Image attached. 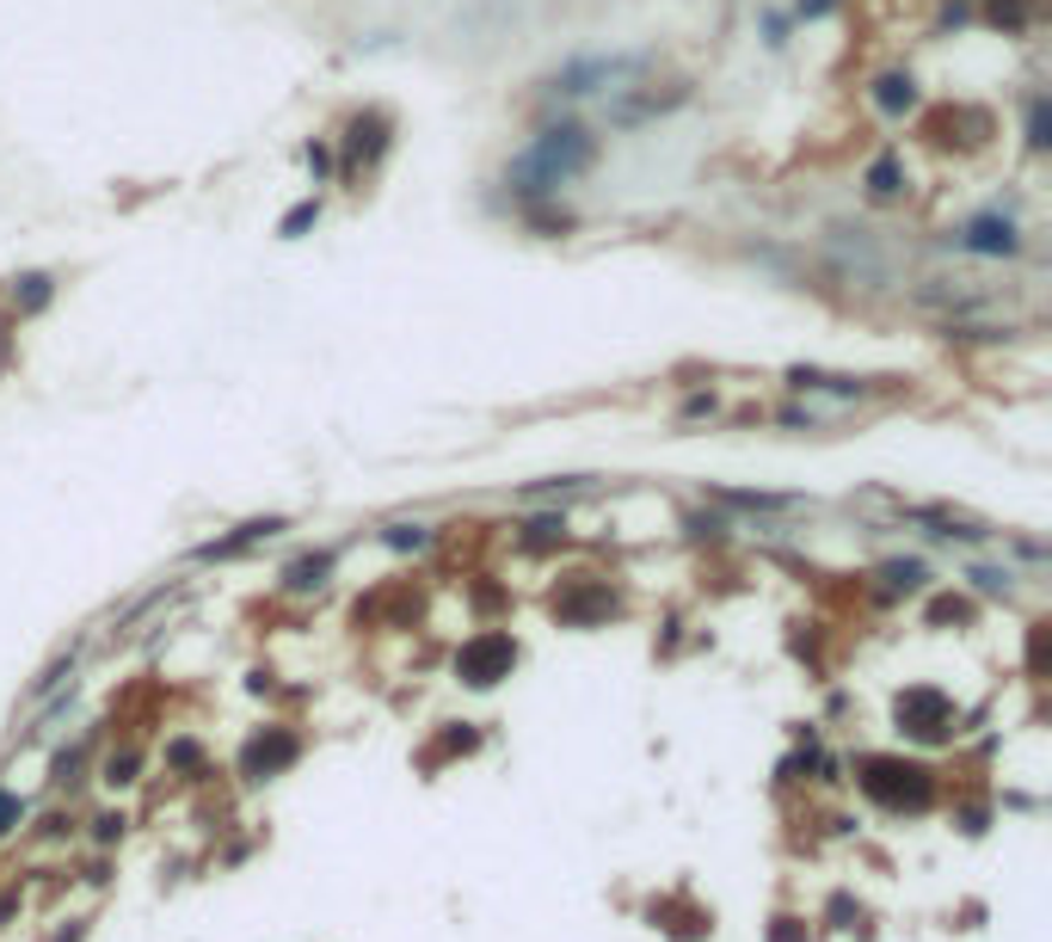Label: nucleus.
Wrapping results in <instances>:
<instances>
[{"instance_id": "nucleus-1", "label": "nucleus", "mask_w": 1052, "mask_h": 942, "mask_svg": "<svg viewBox=\"0 0 1052 942\" xmlns=\"http://www.w3.org/2000/svg\"><path fill=\"white\" fill-rule=\"evenodd\" d=\"M591 160H597V136L585 124H548L524 155H511L505 186L517 204H542V198H560V186H573L579 173H591Z\"/></svg>"}, {"instance_id": "nucleus-2", "label": "nucleus", "mask_w": 1052, "mask_h": 942, "mask_svg": "<svg viewBox=\"0 0 1052 942\" xmlns=\"http://www.w3.org/2000/svg\"><path fill=\"white\" fill-rule=\"evenodd\" d=\"M659 68V56H579V63L555 68L548 75V93L555 99H616L628 93V87H640V80Z\"/></svg>"}, {"instance_id": "nucleus-3", "label": "nucleus", "mask_w": 1052, "mask_h": 942, "mask_svg": "<svg viewBox=\"0 0 1052 942\" xmlns=\"http://www.w3.org/2000/svg\"><path fill=\"white\" fill-rule=\"evenodd\" d=\"M862 788L874 795V801L886 807H929V795H936V783H929L924 764H898V758H862Z\"/></svg>"}, {"instance_id": "nucleus-4", "label": "nucleus", "mask_w": 1052, "mask_h": 942, "mask_svg": "<svg viewBox=\"0 0 1052 942\" xmlns=\"http://www.w3.org/2000/svg\"><path fill=\"white\" fill-rule=\"evenodd\" d=\"M683 99H690V87L683 80H671L665 93L659 87H628V93H616V99H604V111H609V124H622V130H635V124H647V117H659V111H678Z\"/></svg>"}, {"instance_id": "nucleus-5", "label": "nucleus", "mask_w": 1052, "mask_h": 942, "mask_svg": "<svg viewBox=\"0 0 1052 942\" xmlns=\"http://www.w3.org/2000/svg\"><path fill=\"white\" fill-rule=\"evenodd\" d=\"M511 660H517L511 635H480V641H468L462 653H456V672H462L468 684H499V677L511 672Z\"/></svg>"}, {"instance_id": "nucleus-6", "label": "nucleus", "mask_w": 1052, "mask_h": 942, "mask_svg": "<svg viewBox=\"0 0 1052 942\" xmlns=\"http://www.w3.org/2000/svg\"><path fill=\"white\" fill-rule=\"evenodd\" d=\"M388 111H357L351 117V130H345V167H376V160L388 155Z\"/></svg>"}, {"instance_id": "nucleus-7", "label": "nucleus", "mask_w": 1052, "mask_h": 942, "mask_svg": "<svg viewBox=\"0 0 1052 942\" xmlns=\"http://www.w3.org/2000/svg\"><path fill=\"white\" fill-rule=\"evenodd\" d=\"M960 247L985 253V259H1009V253H1021V235H1016V222H1004V216H973L960 228Z\"/></svg>"}, {"instance_id": "nucleus-8", "label": "nucleus", "mask_w": 1052, "mask_h": 942, "mask_svg": "<svg viewBox=\"0 0 1052 942\" xmlns=\"http://www.w3.org/2000/svg\"><path fill=\"white\" fill-rule=\"evenodd\" d=\"M898 721L911 727V733H924V739H936L948 727V703L936 691H911V696H898Z\"/></svg>"}, {"instance_id": "nucleus-9", "label": "nucleus", "mask_w": 1052, "mask_h": 942, "mask_svg": "<svg viewBox=\"0 0 1052 942\" xmlns=\"http://www.w3.org/2000/svg\"><path fill=\"white\" fill-rule=\"evenodd\" d=\"M555 610H560V623H597V616L616 610V597H609V585H579V592L560 597Z\"/></svg>"}, {"instance_id": "nucleus-10", "label": "nucleus", "mask_w": 1052, "mask_h": 942, "mask_svg": "<svg viewBox=\"0 0 1052 942\" xmlns=\"http://www.w3.org/2000/svg\"><path fill=\"white\" fill-rule=\"evenodd\" d=\"M295 758V739L290 733H271V739H253L247 745V776H271Z\"/></svg>"}, {"instance_id": "nucleus-11", "label": "nucleus", "mask_w": 1052, "mask_h": 942, "mask_svg": "<svg viewBox=\"0 0 1052 942\" xmlns=\"http://www.w3.org/2000/svg\"><path fill=\"white\" fill-rule=\"evenodd\" d=\"M874 105H881L886 117H898V111H911V105H917V80L905 75V68H893V75H881V80H874Z\"/></svg>"}, {"instance_id": "nucleus-12", "label": "nucleus", "mask_w": 1052, "mask_h": 942, "mask_svg": "<svg viewBox=\"0 0 1052 942\" xmlns=\"http://www.w3.org/2000/svg\"><path fill=\"white\" fill-rule=\"evenodd\" d=\"M271 530H283V518H259V524H240L234 536H222V542H203V561H228V554H240L247 542H259V536H271Z\"/></svg>"}, {"instance_id": "nucleus-13", "label": "nucleus", "mask_w": 1052, "mask_h": 942, "mask_svg": "<svg viewBox=\"0 0 1052 942\" xmlns=\"http://www.w3.org/2000/svg\"><path fill=\"white\" fill-rule=\"evenodd\" d=\"M868 191H874V198H898V191H905V167H898V155H881L874 167H868Z\"/></svg>"}, {"instance_id": "nucleus-14", "label": "nucleus", "mask_w": 1052, "mask_h": 942, "mask_svg": "<svg viewBox=\"0 0 1052 942\" xmlns=\"http://www.w3.org/2000/svg\"><path fill=\"white\" fill-rule=\"evenodd\" d=\"M720 505H739V512H806L801 500H782V493H720Z\"/></svg>"}, {"instance_id": "nucleus-15", "label": "nucleus", "mask_w": 1052, "mask_h": 942, "mask_svg": "<svg viewBox=\"0 0 1052 942\" xmlns=\"http://www.w3.org/2000/svg\"><path fill=\"white\" fill-rule=\"evenodd\" d=\"M13 302H19V314H37L49 302V278L44 271H25V278H13Z\"/></svg>"}, {"instance_id": "nucleus-16", "label": "nucleus", "mask_w": 1052, "mask_h": 942, "mask_svg": "<svg viewBox=\"0 0 1052 942\" xmlns=\"http://www.w3.org/2000/svg\"><path fill=\"white\" fill-rule=\"evenodd\" d=\"M985 19L1004 25V32H1021L1028 25V0H985Z\"/></svg>"}, {"instance_id": "nucleus-17", "label": "nucleus", "mask_w": 1052, "mask_h": 942, "mask_svg": "<svg viewBox=\"0 0 1052 942\" xmlns=\"http://www.w3.org/2000/svg\"><path fill=\"white\" fill-rule=\"evenodd\" d=\"M326 567H333L326 554H309V561H295V567H290V585H295V592H309V585H321V580H326Z\"/></svg>"}, {"instance_id": "nucleus-18", "label": "nucleus", "mask_w": 1052, "mask_h": 942, "mask_svg": "<svg viewBox=\"0 0 1052 942\" xmlns=\"http://www.w3.org/2000/svg\"><path fill=\"white\" fill-rule=\"evenodd\" d=\"M382 542H388V549H425V542H432V530H425V524H394Z\"/></svg>"}, {"instance_id": "nucleus-19", "label": "nucleus", "mask_w": 1052, "mask_h": 942, "mask_svg": "<svg viewBox=\"0 0 1052 942\" xmlns=\"http://www.w3.org/2000/svg\"><path fill=\"white\" fill-rule=\"evenodd\" d=\"M1047 130H1052V124H1047V99L1034 93V99H1028V148H1047V142H1052Z\"/></svg>"}, {"instance_id": "nucleus-20", "label": "nucleus", "mask_w": 1052, "mask_h": 942, "mask_svg": "<svg viewBox=\"0 0 1052 942\" xmlns=\"http://www.w3.org/2000/svg\"><path fill=\"white\" fill-rule=\"evenodd\" d=\"M314 222H321V204H314V198H309V204H295L290 216H283V240H295V235H302V228H314Z\"/></svg>"}, {"instance_id": "nucleus-21", "label": "nucleus", "mask_w": 1052, "mask_h": 942, "mask_svg": "<svg viewBox=\"0 0 1052 942\" xmlns=\"http://www.w3.org/2000/svg\"><path fill=\"white\" fill-rule=\"evenodd\" d=\"M560 536H567V524H560V518H536L524 542H529V549H548V542H560Z\"/></svg>"}, {"instance_id": "nucleus-22", "label": "nucleus", "mask_w": 1052, "mask_h": 942, "mask_svg": "<svg viewBox=\"0 0 1052 942\" xmlns=\"http://www.w3.org/2000/svg\"><path fill=\"white\" fill-rule=\"evenodd\" d=\"M19 814H25V801H19V795H0V838L19 826Z\"/></svg>"}, {"instance_id": "nucleus-23", "label": "nucleus", "mask_w": 1052, "mask_h": 942, "mask_svg": "<svg viewBox=\"0 0 1052 942\" xmlns=\"http://www.w3.org/2000/svg\"><path fill=\"white\" fill-rule=\"evenodd\" d=\"M825 13H837V0H801V19H825Z\"/></svg>"}]
</instances>
